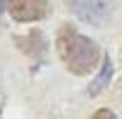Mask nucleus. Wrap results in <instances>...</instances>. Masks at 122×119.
<instances>
[{
    "mask_svg": "<svg viewBox=\"0 0 122 119\" xmlns=\"http://www.w3.org/2000/svg\"><path fill=\"white\" fill-rule=\"evenodd\" d=\"M55 48H57V55H60V60H62V64H65L72 74H77V76L89 74V72L96 67L98 57H101L98 45H96L91 38L81 36V33H79L74 26H70V24L60 26L57 38H55Z\"/></svg>",
    "mask_w": 122,
    "mask_h": 119,
    "instance_id": "nucleus-1",
    "label": "nucleus"
},
{
    "mask_svg": "<svg viewBox=\"0 0 122 119\" xmlns=\"http://www.w3.org/2000/svg\"><path fill=\"white\" fill-rule=\"evenodd\" d=\"M65 3L74 12V17L86 24H103L112 12L110 0H65Z\"/></svg>",
    "mask_w": 122,
    "mask_h": 119,
    "instance_id": "nucleus-2",
    "label": "nucleus"
},
{
    "mask_svg": "<svg viewBox=\"0 0 122 119\" xmlns=\"http://www.w3.org/2000/svg\"><path fill=\"white\" fill-rule=\"evenodd\" d=\"M12 19L17 22H38L48 14V0H5Z\"/></svg>",
    "mask_w": 122,
    "mask_h": 119,
    "instance_id": "nucleus-3",
    "label": "nucleus"
},
{
    "mask_svg": "<svg viewBox=\"0 0 122 119\" xmlns=\"http://www.w3.org/2000/svg\"><path fill=\"white\" fill-rule=\"evenodd\" d=\"M110 79H112V62H110V57L105 55V57H103V64H101V72H98V76H96V81L89 86V95H98L103 88H108Z\"/></svg>",
    "mask_w": 122,
    "mask_h": 119,
    "instance_id": "nucleus-4",
    "label": "nucleus"
},
{
    "mask_svg": "<svg viewBox=\"0 0 122 119\" xmlns=\"http://www.w3.org/2000/svg\"><path fill=\"white\" fill-rule=\"evenodd\" d=\"M3 7H5V0H0V12H3Z\"/></svg>",
    "mask_w": 122,
    "mask_h": 119,
    "instance_id": "nucleus-5",
    "label": "nucleus"
}]
</instances>
